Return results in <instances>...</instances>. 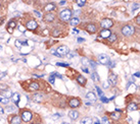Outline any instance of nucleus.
<instances>
[{"label": "nucleus", "mask_w": 140, "mask_h": 124, "mask_svg": "<svg viewBox=\"0 0 140 124\" xmlns=\"http://www.w3.org/2000/svg\"><path fill=\"white\" fill-rule=\"evenodd\" d=\"M20 94L19 92H14V94H12V96H11V100H12V102L14 103V104H18L19 102H20Z\"/></svg>", "instance_id": "18"}, {"label": "nucleus", "mask_w": 140, "mask_h": 124, "mask_svg": "<svg viewBox=\"0 0 140 124\" xmlns=\"http://www.w3.org/2000/svg\"><path fill=\"white\" fill-rule=\"evenodd\" d=\"M3 113H4V109H3L1 106H0V115H2Z\"/></svg>", "instance_id": "48"}, {"label": "nucleus", "mask_w": 140, "mask_h": 124, "mask_svg": "<svg viewBox=\"0 0 140 124\" xmlns=\"http://www.w3.org/2000/svg\"><path fill=\"white\" fill-rule=\"evenodd\" d=\"M138 109H139V106L136 103H130L129 106H128V110L129 111H136Z\"/></svg>", "instance_id": "21"}, {"label": "nucleus", "mask_w": 140, "mask_h": 124, "mask_svg": "<svg viewBox=\"0 0 140 124\" xmlns=\"http://www.w3.org/2000/svg\"><path fill=\"white\" fill-rule=\"evenodd\" d=\"M32 113H31V111L29 110H23L21 112V119L25 122H29L31 119H32Z\"/></svg>", "instance_id": "4"}, {"label": "nucleus", "mask_w": 140, "mask_h": 124, "mask_svg": "<svg viewBox=\"0 0 140 124\" xmlns=\"http://www.w3.org/2000/svg\"><path fill=\"white\" fill-rule=\"evenodd\" d=\"M81 124H92V119L89 117H85L81 120Z\"/></svg>", "instance_id": "27"}, {"label": "nucleus", "mask_w": 140, "mask_h": 124, "mask_svg": "<svg viewBox=\"0 0 140 124\" xmlns=\"http://www.w3.org/2000/svg\"><path fill=\"white\" fill-rule=\"evenodd\" d=\"M56 65H58V66H63V67H67V66H69L68 63H60V62H57Z\"/></svg>", "instance_id": "37"}, {"label": "nucleus", "mask_w": 140, "mask_h": 124, "mask_svg": "<svg viewBox=\"0 0 140 124\" xmlns=\"http://www.w3.org/2000/svg\"><path fill=\"white\" fill-rule=\"evenodd\" d=\"M121 33H122L123 36H125V37H130L135 33V28L132 24H125L124 26H122Z\"/></svg>", "instance_id": "1"}, {"label": "nucleus", "mask_w": 140, "mask_h": 124, "mask_svg": "<svg viewBox=\"0 0 140 124\" xmlns=\"http://www.w3.org/2000/svg\"><path fill=\"white\" fill-rule=\"evenodd\" d=\"M15 110H17V108H15V106H7L5 108V111L8 112V113H11V112H14Z\"/></svg>", "instance_id": "28"}, {"label": "nucleus", "mask_w": 140, "mask_h": 124, "mask_svg": "<svg viewBox=\"0 0 140 124\" xmlns=\"http://www.w3.org/2000/svg\"><path fill=\"white\" fill-rule=\"evenodd\" d=\"M73 34H79V30H76V28H75V30H73Z\"/></svg>", "instance_id": "51"}, {"label": "nucleus", "mask_w": 140, "mask_h": 124, "mask_svg": "<svg viewBox=\"0 0 140 124\" xmlns=\"http://www.w3.org/2000/svg\"><path fill=\"white\" fill-rule=\"evenodd\" d=\"M54 20H55V15L53 13H51V12H47V13L44 15V20L46 22H51Z\"/></svg>", "instance_id": "10"}, {"label": "nucleus", "mask_w": 140, "mask_h": 124, "mask_svg": "<svg viewBox=\"0 0 140 124\" xmlns=\"http://www.w3.org/2000/svg\"><path fill=\"white\" fill-rule=\"evenodd\" d=\"M55 8H56V5L54 3H49V4H47V5L45 6V10L47 11V12H50V11L54 10Z\"/></svg>", "instance_id": "22"}, {"label": "nucleus", "mask_w": 140, "mask_h": 124, "mask_svg": "<svg viewBox=\"0 0 140 124\" xmlns=\"http://www.w3.org/2000/svg\"><path fill=\"white\" fill-rule=\"evenodd\" d=\"M0 103L3 104V105H7L9 103V99L8 98H1V100H0Z\"/></svg>", "instance_id": "32"}, {"label": "nucleus", "mask_w": 140, "mask_h": 124, "mask_svg": "<svg viewBox=\"0 0 140 124\" xmlns=\"http://www.w3.org/2000/svg\"><path fill=\"white\" fill-rule=\"evenodd\" d=\"M0 124H6V120H5L4 118L0 119Z\"/></svg>", "instance_id": "45"}, {"label": "nucleus", "mask_w": 140, "mask_h": 124, "mask_svg": "<svg viewBox=\"0 0 140 124\" xmlns=\"http://www.w3.org/2000/svg\"><path fill=\"white\" fill-rule=\"evenodd\" d=\"M0 9H1V4H0Z\"/></svg>", "instance_id": "55"}, {"label": "nucleus", "mask_w": 140, "mask_h": 124, "mask_svg": "<svg viewBox=\"0 0 140 124\" xmlns=\"http://www.w3.org/2000/svg\"><path fill=\"white\" fill-rule=\"evenodd\" d=\"M37 26H38V24H37L35 20H29V22L26 24V28H27L28 30H36Z\"/></svg>", "instance_id": "8"}, {"label": "nucleus", "mask_w": 140, "mask_h": 124, "mask_svg": "<svg viewBox=\"0 0 140 124\" xmlns=\"http://www.w3.org/2000/svg\"><path fill=\"white\" fill-rule=\"evenodd\" d=\"M101 101H102L103 103H107V102H108V101H110V100H107V99H105L104 97H102V98H101Z\"/></svg>", "instance_id": "47"}, {"label": "nucleus", "mask_w": 140, "mask_h": 124, "mask_svg": "<svg viewBox=\"0 0 140 124\" xmlns=\"http://www.w3.org/2000/svg\"><path fill=\"white\" fill-rule=\"evenodd\" d=\"M15 26H17V24H15V22L14 20H10L9 24H8V30H9V33H12V30Z\"/></svg>", "instance_id": "25"}, {"label": "nucleus", "mask_w": 140, "mask_h": 124, "mask_svg": "<svg viewBox=\"0 0 140 124\" xmlns=\"http://www.w3.org/2000/svg\"><path fill=\"white\" fill-rule=\"evenodd\" d=\"M76 55V53H73V52H69V54H68V58H73L74 56Z\"/></svg>", "instance_id": "41"}, {"label": "nucleus", "mask_w": 140, "mask_h": 124, "mask_svg": "<svg viewBox=\"0 0 140 124\" xmlns=\"http://www.w3.org/2000/svg\"><path fill=\"white\" fill-rule=\"evenodd\" d=\"M21 121H22L21 116L15 115V116H13V117L11 118V120H10V124H21Z\"/></svg>", "instance_id": "17"}, {"label": "nucleus", "mask_w": 140, "mask_h": 124, "mask_svg": "<svg viewBox=\"0 0 140 124\" xmlns=\"http://www.w3.org/2000/svg\"><path fill=\"white\" fill-rule=\"evenodd\" d=\"M136 22L140 24V15H139V16H137V18H136Z\"/></svg>", "instance_id": "49"}, {"label": "nucleus", "mask_w": 140, "mask_h": 124, "mask_svg": "<svg viewBox=\"0 0 140 124\" xmlns=\"http://www.w3.org/2000/svg\"><path fill=\"white\" fill-rule=\"evenodd\" d=\"M101 124H111V122H110V120H108V118L107 117H103L102 118V120H101Z\"/></svg>", "instance_id": "33"}, {"label": "nucleus", "mask_w": 140, "mask_h": 124, "mask_svg": "<svg viewBox=\"0 0 140 124\" xmlns=\"http://www.w3.org/2000/svg\"><path fill=\"white\" fill-rule=\"evenodd\" d=\"M72 15H73V11L71 9H64L59 12V18L63 20V22H68L72 18Z\"/></svg>", "instance_id": "2"}, {"label": "nucleus", "mask_w": 140, "mask_h": 124, "mask_svg": "<svg viewBox=\"0 0 140 124\" xmlns=\"http://www.w3.org/2000/svg\"><path fill=\"white\" fill-rule=\"evenodd\" d=\"M86 30L90 34H94V33H96V30H97V26L94 24H88L86 26Z\"/></svg>", "instance_id": "9"}, {"label": "nucleus", "mask_w": 140, "mask_h": 124, "mask_svg": "<svg viewBox=\"0 0 140 124\" xmlns=\"http://www.w3.org/2000/svg\"><path fill=\"white\" fill-rule=\"evenodd\" d=\"M79 24H80V20L78 18H71L70 20V24L72 26H78Z\"/></svg>", "instance_id": "23"}, {"label": "nucleus", "mask_w": 140, "mask_h": 124, "mask_svg": "<svg viewBox=\"0 0 140 124\" xmlns=\"http://www.w3.org/2000/svg\"><path fill=\"white\" fill-rule=\"evenodd\" d=\"M63 124H70V123H67V122H64Z\"/></svg>", "instance_id": "54"}, {"label": "nucleus", "mask_w": 140, "mask_h": 124, "mask_svg": "<svg viewBox=\"0 0 140 124\" xmlns=\"http://www.w3.org/2000/svg\"><path fill=\"white\" fill-rule=\"evenodd\" d=\"M58 35H59V30H52V36L56 37V36H58Z\"/></svg>", "instance_id": "35"}, {"label": "nucleus", "mask_w": 140, "mask_h": 124, "mask_svg": "<svg viewBox=\"0 0 140 124\" xmlns=\"http://www.w3.org/2000/svg\"><path fill=\"white\" fill-rule=\"evenodd\" d=\"M56 52L59 56L61 55H68L70 52V49L67 47V46H59V47L56 49Z\"/></svg>", "instance_id": "5"}, {"label": "nucleus", "mask_w": 140, "mask_h": 124, "mask_svg": "<svg viewBox=\"0 0 140 124\" xmlns=\"http://www.w3.org/2000/svg\"><path fill=\"white\" fill-rule=\"evenodd\" d=\"M117 40H118V37H117V35L114 34V33H112V35L107 38V41L110 42V43H114V42H116Z\"/></svg>", "instance_id": "24"}, {"label": "nucleus", "mask_w": 140, "mask_h": 124, "mask_svg": "<svg viewBox=\"0 0 140 124\" xmlns=\"http://www.w3.org/2000/svg\"><path fill=\"white\" fill-rule=\"evenodd\" d=\"M107 82L110 84H112V86H116L117 82H118V77H117V75H115V74H111L110 76H108V80H107Z\"/></svg>", "instance_id": "12"}, {"label": "nucleus", "mask_w": 140, "mask_h": 124, "mask_svg": "<svg viewBox=\"0 0 140 124\" xmlns=\"http://www.w3.org/2000/svg\"><path fill=\"white\" fill-rule=\"evenodd\" d=\"M50 52H51V54H52V55H55V56H57V57H59V55L57 54V52H56V50H54V49H52V50H51Z\"/></svg>", "instance_id": "40"}, {"label": "nucleus", "mask_w": 140, "mask_h": 124, "mask_svg": "<svg viewBox=\"0 0 140 124\" xmlns=\"http://www.w3.org/2000/svg\"><path fill=\"white\" fill-rule=\"evenodd\" d=\"M34 13H35V14L37 15L38 18H41V13H40V12H38L37 10H34Z\"/></svg>", "instance_id": "46"}, {"label": "nucleus", "mask_w": 140, "mask_h": 124, "mask_svg": "<svg viewBox=\"0 0 140 124\" xmlns=\"http://www.w3.org/2000/svg\"><path fill=\"white\" fill-rule=\"evenodd\" d=\"M69 106L71 108H73V109H75V108H78V107L81 106V101L79 99H77V98H73V99L70 100Z\"/></svg>", "instance_id": "7"}, {"label": "nucleus", "mask_w": 140, "mask_h": 124, "mask_svg": "<svg viewBox=\"0 0 140 124\" xmlns=\"http://www.w3.org/2000/svg\"><path fill=\"white\" fill-rule=\"evenodd\" d=\"M91 78H92V80H93V82H99V76H98V73L93 72V73L91 74Z\"/></svg>", "instance_id": "26"}, {"label": "nucleus", "mask_w": 140, "mask_h": 124, "mask_svg": "<svg viewBox=\"0 0 140 124\" xmlns=\"http://www.w3.org/2000/svg\"><path fill=\"white\" fill-rule=\"evenodd\" d=\"M0 94H1L2 96H4V98H11V96H12V92H11V90H1L0 92Z\"/></svg>", "instance_id": "19"}, {"label": "nucleus", "mask_w": 140, "mask_h": 124, "mask_svg": "<svg viewBox=\"0 0 140 124\" xmlns=\"http://www.w3.org/2000/svg\"><path fill=\"white\" fill-rule=\"evenodd\" d=\"M111 35H112V32L110 30H101L100 33H99V36L103 39H107Z\"/></svg>", "instance_id": "13"}, {"label": "nucleus", "mask_w": 140, "mask_h": 124, "mask_svg": "<svg viewBox=\"0 0 140 124\" xmlns=\"http://www.w3.org/2000/svg\"><path fill=\"white\" fill-rule=\"evenodd\" d=\"M86 99L89 100L90 102H95L97 100V97H96V95L93 92H89L88 94L86 95Z\"/></svg>", "instance_id": "14"}, {"label": "nucleus", "mask_w": 140, "mask_h": 124, "mask_svg": "<svg viewBox=\"0 0 140 124\" xmlns=\"http://www.w3.org/2000/svg\"><path fill=\"white\" fill-rule=\"evenodd\" d=\"M96 90H97V92H98V96L100 97V98H102V97H104V95H103V92L98 88V86H96Z\"/></svg>", "instance_id": "34"}, {"label": "nucleus", "mask_w": 140, "mask_h": 124, "mask_svg": "<svg viewBox=\"0 0 140 124\" xmlns=\"http://www.w3.org/2000/svg\"><path fill=\"white\" fill-rule=\"evenodd\" d=\"M135 76H139V77H140V73H139V72H136V73H135Z\"/></svg>", "instance_id": "52"}, {"label": "nucleus", "mask_w": 140, "mask_h": 124, "mask_svg": "<svg viewBox=\"0 0 140 124\" xmlns=\"http://www.w3.org/2000/svg\"><path fill=\"white\" fill-rule=\"evenodd\" d=\"M98 61H99V63L101 64H108L110 63V57H108V55L106 54H99L98 55Z\"/></svg>", "instance_id": "6"}, {"label": "nucleus", "mask_w": 140, "mask_h": 124, "mask_svg": "<svg viewBox=\"0 0 140 124\" xmlns=\"http://www.w3.org/2000/svg\"><path fill=\"white\" fill-rule=\"evenodd\" d=\"M82 63H83V65H85V66H90V60H88L87 58H82Z\"/></svg>", "instance_id": "30"}, {"label": "nucleus", "mask_w": 140, "mask_h": 124, "mask_svg": "<svg viewBox=\"0 0 140 124\" xmlns=\"http://www.w3.org/2000/svg\"><path fill=\"white\" fill-rule=\"evenodd\" d=\"M22 44H27V40H25V42H22V41H20V40H18V41H15V46H17L18 48H21V46H22Z\"/></svg>", "instance_id": "31"}, {"label": "nucleus", "mask_w": 140, "mask_h": 124, "mask_svg": "<svg viewBox=\"0 0 140 124\" xmlns=\"http://www.w3.org/2000/svg\"><path fill=\"white\" fill-rule=\"evenodd\" d=\"M77 82H78V84H81V86H85L86 84V82H87V80L85 78V77L84 76H82V75H78L77 76V80H76Z\"/></svg>", "instance_id": "16"}, {"label": "nucleus", "mask_w": 140, "mask_h": 124, "mask_svg": "<svg viewBox=\"0 0 140 124\" xmlns=\"http://www.w3.org/2000/svg\"><path fill=\"white\" fill-rule=\"evenodd\" d=\"M83 71H85V72L88 73V69H86V68H83Z\"/></svg>", "instance_id": "53"}, {"label": "nucleus", "mask_w": 140, "mask_h": 124, "mask_svg": "<svg viewBox=\"0 0 140 124\" xmlns=\"http://www.w3.org/2000/svg\"><path fill=\"white\" fill-rule=\"evenodd\" d=\"M40 88V86H39V84H37V82H31L30 84V86H29V90H38Z\"/></svg>", "instance_id": "20"}, {"label": "nucleus", "mask_w": 140, "mask_h": 124, "mask_svg": "<svg viewBox=\"0 0 140 124\" xmlns=\"http://www.w3.org/2000/svg\"><path fill=\"white\" fill-rule=\"evenodd\" d=\"M108 86H110V84H108L107 82H103V88H107Z\"/></svg>", "instance_id": "42"}, {"label": "nucleus", "mask_w": 140, "mask_h": 124, "mask_svg": "<svg viewBox=\"0 0 140 124\" xmlns=\"http://www.w3.org/2000/svg\"><path fill=\"white\" fill-rule=\"evenodd\" d=\"M49 82H50V84H54V77H53V75H52V74H51L50 78H49Z\"/></svg>", "instance_id": "39"}, {"label": "nucleus", "mask_w": 140, "mask_h": 124, "mask_svg": "<svg viewBox=\"0 0 140 124\" xmlns=\"http://www.w3.org/2000/svg\"><path fill=\"white\" fill-rule=\"evenodd\" d=\"M77 4L79 5V6H84L86 4V2L85 1H77Z\"/></svg>", "instance_id": "38"}, {"label": "nucleus", "mask_w": 140, "mask_h": 124, "mask_svg": "<svg viewBox=\"0 0 140 124\" xmlns=\"http://www.w3.org/2000/svg\"><path fill=\"white\" fill-rule=\"evenodd\" d=\"M90 66L93 68V69H95L96 68V63L94 61H92V60H90Z\"/></svg>", "instance_id": "36"}, {"label": "nucleus", "mask_w": 140, "mask_h": 124, "mask_svg": "<svg viewBox=\"0 0 140 124\" xmlns=\"http://www.w3.org/2000/svg\"><path fill=\"white\" fill-rule=\"evenodd\" d=\"M111 116L114 118V119H116V120H118L120 117H121V114L119 113V110H118V112H114V113H112L111 114Z\"/></svg>", "instance_id": "29"}, {"label": "nucleus", "mask_w": 140, "mask_h": 124, "mask_svg": "<svg viewBox=\"0 0 140 124\" xmlns=\"http://www.w3.org/2000/svg\"><path fill=\"white\" fill-rule=\"evenodd\" d=\"M116 66V63H115V62H110V67L111 68H114Z\"/></svg>", "instance_id": "44"}, {"label": "nucleus", "mask_w": 140, "mask_h": 124, "mask_svg": "<svg viewBox=\"0 0 140 124\" xmlns=\"http://www.w3.org/2000/svg\"><path fill=\"white\" fill-rule=\"evenodd\" d=\"M114 26V22L111 18H104L100 22V26L102 28V30H110V28H112Z\"/></svg>", "instance_id": "3"}, {"label": "nucleus", "mask_w": 140, "mask_h": 124, "mask_svg": "<svg viewBox=\"0 0 140 124\" xmlns=\"http://www.w3.org/2000/svg\"><path fill=\"white\" fill-rule=\"evenodd\" d=\"M59 117H60V115H59V114H57V115H53V116H52V118H53V119H56V118H59Z\"/></svg>", "instance_id": "50"}, {"label": "nucleus", "mask_w": 140, "mask_h": 124, "mask_svg": "<svg viewBox=\"0 0 140 124\" xmlns=\"http://www.w3.org/2000/svg\"><path fill=\"white\" fill-rule=\"evenodd\" d=\"M0 100H1V98H0Z\"/></svg>", "instance_id": "56"}, {"label": "nucleus", "mask_w": 140, "mask_h": 124, "mask_svg": "<svg viewBox=\"0 0 140 124\" xmlns=\"http://www.w3.org/2000/svg\"><path fill=\"white\" fill-rule=\"evenodd\" d=\"M77 41H78V43H82V42H84V41H85V39H84V38H78V40H77Z\"/></svg>", "instance_id": "43"}, {"label": "nucleus", "mask_w": 140, "mask_h": 124, "mask_svg": "<svg viewBox=\"0 0 140 124\" xmlns=\"http://www.w3.org/2000/svg\"><path fill=\"white\" fill-rule=\"evenodd\" d=\"M69 117L72 119V120H76L78 117H79V112L78 111H76V110H71L70 112H69Z\"/></svg>", "instance_id": "15"}, {"label": "nucleus", "mask_w": 140, "mask_h": 124, "mask_svg": "<svg viewBox=\"0 0 140 124\" xmlns=\"http://www.w3.org/2000/svg\"><path fill=\"white\" fill-rule=\"evenodd\" d=\"M43 97H44V95H43V94L37 92V94H34V95L32 96V100H33L34 102H36V103H40V102H42Z\"/></svg>", "instance_id": "11"}]
</instances>
